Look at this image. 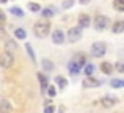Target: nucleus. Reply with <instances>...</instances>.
<instances>
[{"label":"nucleus","instance_id":"dca6fc26","mask_svg":"<svg viewBox=\"0 0 124 113\" xmlns=\"http://www.w3.org/2000/svg\"><path fill=\"white\" fill-rule=\"evenodd\" d=\"M112 31H113V33H116V35L124 33V21H116V22H113Z\"/></svg>","mask_w":124,"mask_h":113},{"label":"nucleus","instance_id":"9b49d317","mask_svg":"<svg viewBox=\"0 0 124 113\" xmlns=\"http://www.w3.org/2000/svg\"><path fill=\"white\" fill-rule=\"evenodd\" d=\"M99 68H101V72H104L105 75H110V74H113V69H115V66H113L110 61H102Z\"/></svg>","mask_w":124,"mask_h":113},{"label":"nucleus","instance_id":"c756f323","mask_svg":"<svg viewBox=\"0 0 124 113\" xmlns=\"http://www.w3.org/2000/svg\"><path fill=\"white\" fill-rule=\"evenodd\" d=\"M44 113H55V107L54 105H47V107H44Z\"/></svg>","mask_w":124,"mask_h":113},{"label":"nucleus","instance_id":"412c9836","mask_svg":"<svg viewBox=\"0 0 124 113\" xmlns=\"http://www.w3.org/2000/svg\"><path fill=\"white\" fill-rule=\"evenodd\" d=\"M14 38H17V39H25V38H27V31H25L24 28H16Z\"/></svg>","mask_w":124,"mask_h":113},{"label":"nucleus","instance_id":"2f4dec72","mask_svg":"<svg viewBox=\"0 0 124 113\" xmlns=\"http://www.w3.org/2000/svg\"><path fill=\"white\" fill-rule=\"evenodd\" d=\"M79 2H80V3H82V5H86V3H90V2H91V0H79Z\"/></svg>","mask_w":124,"mask_h":113},{"label":"nucleus","instance_id":"9d476101","mask_svg":"<svg viewBox=\"0 0 124 113\" xmlns=\"http://www.w3.org/2000/svg\"><path fill=\"white\" fill-rule=\"evenodd\" d=\"M38 80H39V86H41V93H47L49 90V80L47 77L44 75V72H38Z\"/></svg>","mask_w":124,"mask_h":113},{"label":"nucleus","instance_id":"393cba45","mask_svg":"<svg viewBox=\"0 0 124 113\" xmlns=\"http://www.w3.org/2000/svg\"><path fill=\"white\" fill-rule=\"evenodd\" d=\"M25 49H27V53L30 55V58H31V61H36V57H35V52H33V47H31V44H25Z\"/></svg>","mask_w":124,"mask_h":113},{"label":"nucleus","instance_id":"20e7f679","mask_svg":"<svg viewBox=\"0 0 124 113\" xmlns=\"http://www.w3.org/2000/svg\"><path fill=\"white\" fill-rule=\"evenodd\" d=\"M68 41L69 43H77V41L82 39V28L80 27H71L68 30V35H66Z\"/></svg>","mask_w":124,"mask_h":113},{"label":"nucleus","instance_id":"5701e85b","mask_svg":"<svg viewBox=\"0 0 124 113\" xmlns=\"http://www.w3.org/2000/svg\"><path fill=\"white\" fill-rule=\"evenodd\" d=\"M54 14H55V9H54V8H44V9L41 11V16H42L44 19H47V17H52Z\"/></svg>","mask_w":124,"mask_h":113},{"label":"nucleus","instance_id":"423d86ee","mask_svg":"<svg viewBox=\"0 0 124 113\" xmlns=\"http://www.w3.org/2000/svg\"><path fill=\"white\" fill-rule=\"evenodd\" d=\"M52 43L57 44V46H60V44H63L64 41H66V33H64L63 30H60V28H57V30L52 31Z\"/></svg>","mask_w":124,"mask_h":113},{"label":"nucleus","instance_id":"1a4fd4ad","mask_svg":"<svg viewBox=\"0 0 124 113\" xmlns=\"http://www.w3.org/2000/svg\"><path fill=\"white\" fill-rule=\"evenodd\" d=\"M72 61H76L79 66H82V68H85L88 64V58H86V55H85L83 52H77L76 55L72 57Z\"/></svg>","mask_w":124,"mask_h":113},{"label":"nucleus","instance_id":"7ed1b4c3","mask_svg":"<svg viewBox=\"0 0 124 113\" xmlns=\"http://www.w3.org/2000/svg\"><path fill=\"white\" fill-rule=\"evenodd\" d=\"M13 63H14V55H13L11 52H3L2 55H0V68H3V69H8V68L13 66Z\"/></svg>","mask_w":124,"mask_h":113},{"label":"nucleus","instance_id":"ddd939ff","mask_svg":"<svg viewBox=\"0 0 124 113\" xmlns=\"http://www.w3.org/2000/svg\"><path fill=\"white\" fill-rule=\"evenodd\" d=\"M41 66H42V69H44L46 72H50V71H54V69H55L54 61L49 60V58H42V60H41Z\"/></svg>","mask_w":124,"mask_h":113},{"label":"nucleus","instance_id":"f8f14e48","mask_svg":"<svg viewBox=\"0 0 124 113\" xmlns=\"http://www.w3.org/2000/svg\"><path fill=\"white\" fill-rule=\"evenodd\" d=\"M68 69H69L71 75H79V74H80V71H82V66H79V64H77L76 61H72V60H71L69 63H68Z\"/></svg>","mask_w":124,"mask_h":113},{"label":"nucleus","instance_id":"6ab92c4d","mask_svg":"<svg viewBox=\"0 0 124 113\" xmlns=\"http://www.w3.org/2000/svg\"><path fill=\"white\" fill-rule=\"evenodd\" d=\"M110 86L112 88H124V79H112Z\"/></svg>","mask_w":124,"mask_h":113},{"label":"nucleus","instance_id":"2eb2a0df","mask_svg":"<svg viewBox=\"0 0 124 113\" xmlns=\"http://www.w3.org/2000/svg\"><path fill=\"white\" fill-rule=\"evenodd\" d=\"M13 110V105L9 101H6V99H2L0 101V113H11Z\"/></svg>","mask_w":124,"mask_h":113},{"label":"nucleus","instance_id":"c85d7f7f","mask_svg":"<svg viewBox=\"0 0 124 113\" xmlns=\"http://www.w3.org/2000/svg\"><path fill=\"white\" fill-rule=\"evenodd\" d=\"M47 94L50 96V98H55V96H57V90H55V86H49V90H47Z\"/></svg>","mask_w":124,"mask_h":113},{"label":"nucleus","instance_id":"0eeeda50","mask_svg":"<svg viewBox=\"0 0 124 113\" xmlns=\"http://www.w3.org/2000/svg\"><path fill=\"white\" fill-rule=\"evenodd\" d=\"M101 85H102V80L94 79L93 75L86 77V79L82 82V86H83V88H97V86H101Z\"/></svg>","mask_w":124,"mask_h":113},{"label":"nucleus","instance_id":"6e6552de","mask_svg":"<svg viewBox=\"0 0 124 113\" xmlns=\"http://www.w3.org/2000/svg\"><path fill=\"white\" fill-rule=\"evenodd\" d=\"M118 104V98H113V96H104L102 99H101V105H102L104 108H112L113 105Z\"/></svg>","mask_w":124,"mask_h":113},{"label":"nucleus","instance_id":"cd10ccee","mask_svg":"<svg viewBox=\"0 0 124 113\" xmlns=\"http://www.w3.org/2000/svg\"><path fill=\"white\" fill-rule=\"evenodd\" d=\"M74 3H76V0H64L63 5H61V8H63V9H69Z\"/></svg>","mask_w":124,"mask_h":113},{"label":"nucleus","instance_id":"39448f33","mask_svg":"<svg viewBox=\"0 0 124 113\" xmlns=\"http://www.w3.org/2000/svg\"><path fill=\"white\" fill-rule=\"evenodd\" d=\"M93 25H94V28H96L97 31H102V30H105L107 25H108V19H107V16L97 14L96 17H94V21H93Z\"/></svg>","mask_w":124,"mask_h":113},{"label":"nucleus","instance_id":"f3484780","mask_svg":"<svg viewBox=\"0 0 124 113\" xmlns=\"http://www.w3.org/2000/svg\"><path fill=\"white\" fill-rule=\"evenodd\" d=\"M5 50H6V52L14 53V50H17V44H16V41H13V39L6 41V43H5Z\"/></svg>","mask_w":124,"mask_h":113},{"label":"nucleus","instance_id":"f03ea898","mask_svg":"<svg viewBox=\"0 0 124 113\" xmlns=\"http://www.w3.org/2000/svg\"><path fill=\"white\" fill-rule=\"evenodd\" d=\"M105 53H107V46H105V43H101V41L94 43L90 49V55L93 58H102Z\"/></svg>","mask_w":124,"mask_h":113},{"label":"nucleus","instance_id":"473e14b6","mask_svg":"<svg viewBox=\"0 0 124 113\" xmlns=\"http://www.w3.org/2000/svg\"><path fill=\"white\" fill-rule=\"evenodd\" d=\"M6 2H8V0H0V3H6Z\"/></svg>","mask_w":124,"mask_h":113},{"label":"nucleus","instance_id":"7c9ffc66","mask_svg":"<svg viewBox=\"0 0 124 113\" xmlns=\"http://www.w3.org/2000/svg\"><path fill=\"white\" fill-rule=\"evenodd\" d=\"M0 21H5V14H3V11H0Z\"/></svg>","mask_w":124,"mask_h":113},{"label":"nucleus","instance_id":"aec40b11","mask_svg":"<svg viewBox=\"0 0 124 113\" xmlns=\"http://www.w3.org/2000/svg\"><path fill=\"white\" fill-rule=\"evenodd\" d=\"M9 13H11L13 16H16V17H24V11H22L19 6H11V8H9Z\"/></svg>","mask_w":124,"mask_h":113},{"label":"nucleus","instance_id":"a878e982","mask_svg":"<svg viewBox=\"0 0 124 113\" xmlns=\"http://www.w3.org/2000/svg\"><path fill=\"white\" fill-rule=\"evenodd\" d=\"M115 71L119 74H124V61H118V63H115Z\"/></svg>","mask_w":124,"mask_h":113},{"label":"nucleus","instance_id":"bb28decb","mask_svg":"<svg viewBox=\"0 0 124 113\" xmlns=\"http://www.w3.org/2000/svg\"><path fill=\"white\" fill-rule=\"evenodd\" d=\"M93 71H94V66H93V64H90V63H88L86 66H85V74H86V77L93 75Z\"/></svg>","mask_w":124,"mask_h":113},{"label":"nucleus","instance_id":"f257e3e1","mask_svg":"<svg viewBox=\"0 0 124 113\" xmlns=\"http://www.w3.org/2000/svg\"><path fill=\"white\" fill-rule=\"evenodd\" d=\"M33 33H35V36L39 38V39L47 38L49 33H50V22L49 21H38L36 24L33 25Z\"/></svg>","mask_w":124,"mask_h":113},{"label":"nucleus","instance_id":"b1692460","mask_svg":"<svg viewBox=\"0 0 124 113\" xmlns=\"http://www.w3.org/2000/svg\"><path fill=\"white\" fill-rule=\"evenodd\" d=\"M28 9H30V11H33V13H39V11H42L41 5H39V3H35V2H30V3H28Z\"/></svg>","mask_w":124,"mask_h":113},{"label":"nucleus","instance_id":"a211bd4d","mask_svg":"<svg viewBox=\"0 0 124 113\" xmlns=\"http://www.w3.org/2000/svg\"><path fill=\"white\" fill-rule=\"evenodd\" d=\"M55 83L58 85V88H60V90H64L68 86V80L64 79V77H61V75H57V77H55Z\"/></svg>","mask_w":124,"mask_h":113},{"label":"nucleus","instance_id":"4be33fe9","mask_svg":"<svg viewBox=\"0 0 124 113\" xmlns=\"http://www.w3.org/2000/svg\"><path fill=\"white\" fill-rule=\"evenodd\" d=\"M113 8L119 13H124V0H113Z\"/></svg>","mask_w":124,"mask_h":113},{"label":"nucleus","instance_id":"4468645a","mask_svg":"<svg viewBox=\"0 0 124 113\" xmlns=\"http://www.w3.org/2000/svg\"><path fill=\"white\" fill-rule=\"evenodd\" d=\"M90 24H91V17H90L88 14H80V16H79V27H80V28L90 27Z\"/></svg>","mask_w":124,"mask_h":113}]
</instances>
